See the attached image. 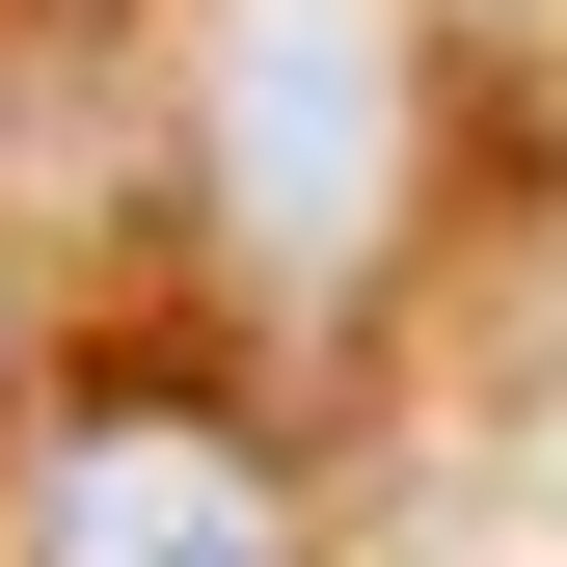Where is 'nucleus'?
<instances>
[{
	"mask_svg": "<svg viewBox=\"0 0 567 567\" xmlns=\"http://www.w3.org/2000/svg\"><path fill=\"white\" fill-rule=\"evenodd\" d=\"M189 163L270 298H351L405 217V0H217L189 28Z\"/></svg>",
	"mask_w": 567,
	"mask_h": 567,
	"instance_id": "obj_1",
	"label": "nucleus"
},
{
	"mask_svg": "<svg viewBox=\"0 0 567 567\" xmlns=\"http://www.w3.org/2000/svg\"><path fill=\"white\" fill-rule=\"evenodd\" d=\"M28 567H324L298 540V460L189 379H82L28 433Z\"/></svg>",
	"mask_w": 567,
	"mask_h": 567,
	"instance_id": "obj_2",
	"label": "nucleus"
},
{
	"mask_svg": "<svg viewBox=\"0 0 567 567\" xmlns=\"http://www.w3.org/2000/svg\"><path fill=\"white\" fill-rule=\"evenodd\" d=\"M460 28H567V0H460Z\"/></svg>",
	"mask_w": 567,
	"mask_h": 567,
	"instance_id": "obj_3",
	"label": "nucleus"
}]
</instances>
